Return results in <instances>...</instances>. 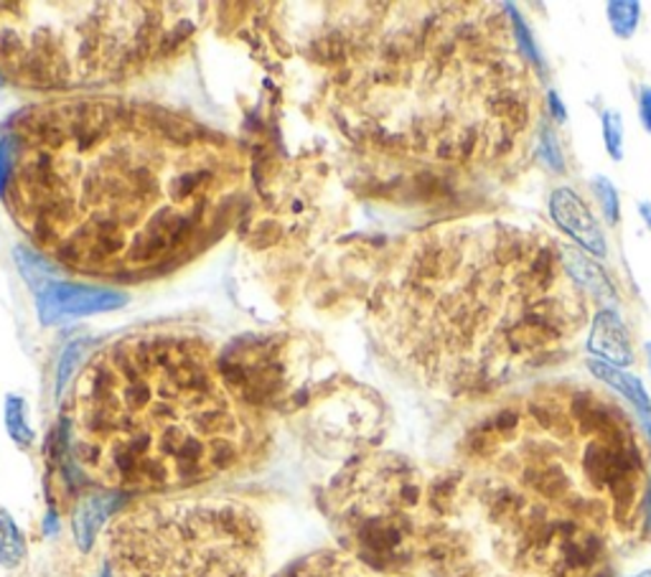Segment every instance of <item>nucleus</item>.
<instances>
[{
    "instance_id": "nucleus-10",
    "label": "nucleus",
    "mask_w": 651,
    "mask_h": 577,
    "mask_svg": "<svg viewBox=\"0 0 651 577\" xmlns=\"http://www.w3.org/2000/svg\"><path fill=\"white\" fill-rule=\"evenodd\" d=\"M563 263L573 281L583 287L585 293H591L595 301H611L617 303V287H613L611 277L605 275V270L588 255V252L578 247H563Z\"/></svg>"
},
{
    "instance_id": "nucleus-21",
    "label": "nucleus",
    "mask_w": 651,
    "mask_h": 577,
    "mask_svg": "<svg viewBox=\"0 0 651 577\" xmlns=\"http://www.w3.org/2000/svg\"><path fill=\"white\" fill-rule=\"evenodd\" d=\"M644 531L651 535V473L647 481V493H644Z\"/></svg>"
},
{
    "instance_id": "nucleus-9",
    "label": "nucleus",
    "mask_w": 651,
    "mask_h": 577,
    "mask_svg": "<svg viewBox=\"0 0 651 577\" xmlns=\"http://www.w3.org/2000/svg\"><path fill=\"white\" fill-rule=\"evenodd\" d=\"M122 493H89L77 503L71 511V529H75V539L82 549H89L95 542L97 531L102 529L107 517L118 509Z\"/></svg>"
},
{
    "instance_id": "nucleus-8",
    "label": "nucleus",
    "mask_w": 651,
    "mask_h": 577,
    "mask_svg": "<svg viewBox=\"0 0 651 577\" xmlns=\"http://www.w3.org/2000/svg\"><path fill=\"white\" fill-rule=\"evenodd\" d=\"M280 577H379L374 567L342 552H318L288 567Z\"/></svg>"
},
{
    "instance_id": "nucleus-5",
    "label": "nucleus",
    "mask_w": 651,
    "mask_h": 577,
    "mask_svg": "<svg viewBox=\"0 0 651 577\" xmlns=\"http://www.w3.org/2000/svg\"><path fill=\"white\" fill-rule=\"evenodd\" d=\"M128 303V295L112 287L59 283L51 281L36 293V309L43 323H59L69 319H82L105 311H118Z\"/></svg>"
},
{
    "instance_id": "nucleus-13",
    "label": "nucleus",
    "mask_w": 651,
    "mask_h": 577,
    "mask_svg": "<svg viewBox=\"0 0 651 577\" xmlns=\"http://www.w3.org/2000/svg\"><path fill=\"white\" fill-rule=\"evenodd\" d=\"M605 13H609L611 31L619 39H631L637 33L641 21V3L637 0H613V3L605 6Z\"/></svg>"
},
{
    "instance_id": "nucleus-16",
    "label": "nucleus",
    "mask_w": 651,
    "mask_h": 577,
    "mask_svg": "<svg viewBox=\"0 0 651 577\" xmlns=\"http://www.w3.org/2000/svg\"><path fill=\"white\" fill-rule=\"evenodd\" d=\"M601 128H603V146L605 153L617 160H623V120L619 110H603L601 115Z\"/></svg>"
},
{
    "instance_id": "nucleus-7",
    "label": "nucleus",
    "mask_w": 651,
    "mask_h": 577,
    "mask_svg": "<svg viewBox=\"0 0 651 577\" xmlns=\"http://www.w3.org/2000/svg\"><path fill=\"white\" fill-rule=\"evenodd\" d=\"M588 351L603 364L627 369L634 364V344L631 333L617 309L605 305L591 323V336H588Z\"/></svg>"
},
{
    "instance_id": "nucleus-14",
    "label": "nucleus",
    "mask_w": 651,
    "mask_h": 577,
    "mask_svg": "<svg viewBox=\"0 0 651 577\" xmlns=\"http://www.w3.org/2000/svg\"><path fill=\"white\" fill-rule=\"evenodd\" d=\"M6 428L18 448H31L33 446V430L26 422V402L21 397L11 394L6 400Z\"/></svg>"
},
{
    "instance_id": "nucleus-25",
    "label": "nucleus",
    "mask_w": 651,
    "mask_h": 577,
    "mask_svg": "<svg viewBox=\"0 0 651 577\" xmlns=\"http://www.w3.org/2000/svg\"><path fill=\"white\" fill-rule=\"evenodd\" d=\"M634 577H651V570H644V573H639V575H634Z\"/></svg>"
},
{
    "instance_id": "nucleus-24",
    "label": "nucleus",
    "mask_w": 651,
    "mask_h": 577,
    "mask_svg": "<svg viewBox=\"0 0 651 577\" xmlns=\"http://www.w3.org/2000/svg\"><path fill=\"white\" fill-rule=\"evenodd\" d=\"M647 359H649V372H651V341H647Z\"/></svg>"
},
{
    "instance_id": "nucleus-23",
    "label": "nucleus",
    "mask_w": 651,
    "mask_h": 577,
    "mask_svg": "<svg viewBox=\"0 0 651 577\" xmlns=\"http://www.w3.org/2000/svg\"><path fill=\"white\" fill-rule=\"evenodd\" d=\"M639 214H641V219H644L647 227L651 229V204L649 202H641L639 204Z\"/></svg>"
},
{
    "instance_id": "nucleus-15",
    "label": "nucleus",
    "mask_w": 651,
    "mask_h": 577,
    "mask_svg": "<svg viewBox=\"0 0 651 577\" xmlns=\"http://www.w3.org/2000/svg\"><path fill=\"white\" fill-rule=\"evenodd\" d=\"M591 192L595 196V202H599V206H601L605 222H609L611 227H617V224L621 222V198H619L617 186H613L609 178L599 174V176L591 178Z\"/></svg>"
},
{
    "instance_id": "nucleus-22",
    "label": "nucleus",
    "mask_w": 651,
    "mask_h": 577,
    "mask_svg": "<svg viewBox=\"0 0 651 577\" xmlns=\"http://www.w3.org/2000/svg\"><path fill=\"white\" fill-rule=\"evenodd\" d=\"M77 351H79V349L67 351V356H65V359H75V356H77ZM71 364H75V362H71ZM67 372H69V362H65V366H61V372H59V390L67 384Z\"/></svg>"
},
{
    "instance_id": "nucleus-3",
    "label": "nucleus",
    "mask_w": 651,
    "mask_h": 577,
    "mask_svg": "<svg viewBox=\"0 0 651 577\" xmlns=\"http://www.w3.org/2000/svg\"><path fill=\"white\" fill-rule=\"evenodd\" d=\"M171 6L0 3V77L31 89L102 87L156 57Z\"/></svg>"
},
{
    "instance_id": "nucleus-17",
    "label": "nucleus",
    "mask_w": 651,
    "mask_h": 577,
    "mask_svg": "<svg viewBox=\"0 0 651 577\" xmlns=\"http://www.w3.org/2000/svg\"><path fill=\"white\" fill-rule=\"evenodd\" d=\"M540 156L548 164V168L555 170V174H563L565 170V156H563V150H560L558 135L552 133L548 125H542V130H540Z\"/></svg>"
},
{
    "instance_id": "nucleus-1",
    "label": "nucleus",
    "mask_w": 651,
    "mask_h": 577,
    "mask_svg": "<svg viewBox=\"0 0 651 577\" xmlns=\"http://www.w3.org/2000/svg\"><path fill=\"white\" fill-rule=\"evenodd\" d=\"M247 156L207 125L125 97H65L13 117L0 196L51 263L142 283L204 255L235 224Z\"/></svg>"
},
{
    "instance_id": "nucleus-19",
    "label": "nucleus",
    "mask_w": 651,
    "mask_h": 577,
    "mask_svg": "<svg viewBox=\"0 0 651 577\" xmlns=\"http://www.w3.org/2000/svg\"><path fill=\"white\" fill-rule=\"evenodd\" d=\"M639 120L644 125V130L651 135V87L649 85H641L639 87Z\"/></svg>"
},
{
    "instance_id": "nucleus-6",
    "label": "nucleus",
    "mask_w": 651,
    "mask_h": 577,
    "mask_svg": "<svg viewBox=\"0 0 651 577\" xmlns=\"http://www.w3.org/2000/svg\"><path fill=\"white\" fill-rule=\"evenodd\" d=\"M550 216L558 224V229L568 234L575 242L578 250L588 252L591 257L609 255V245H605V234L599 222V216L591 212L585 198L570 186H560L548 198Z\"/></svg>"
},
{
    "instance_id": "nucleus-4",
    "label": "nucleus",
    "mask_w": 651,
    "mask_h": 577,
    "mask_svg": "<svg viewBox=\"0 0 651 577\" xmlns=\"http://www.w3.org/2000/svg\"><path fill=\"white\" fill-rule=\"evenodd\" d=\"M107 577H265V529L237 499H154L118 511Z\"/></svg>"
},
{
    "instance_id": "nucleus-20",
    "label": "nucleus",
    "mask_w": 651,
    "mask_h": 577,
    "mask_svg": "<svg viewBox=\"0 0 651 577\" xmlns=\"http://www.w3.org/2000/svg\"><path fill=\"white\" fill-rule=\"evenodd\" d=\"M548 107H550L552 120H555V123H565V117H568L565 102H563V99H560V95L555 92V89H550V92H548Z\"/></svg>"
},
{
    "instance_id": "nucleus-11",
    "label": "nucleus",
    "mask_w": 651,
    "mask_h": 577,
    "mask_svg": "<svg viewBox=\"0 0 651 577\" xmlns=\"http://www.w3.org/2000/svg\"><path fill=\"white\" fill-rule=\"evenodd\" d=\"M588 369L595 374V380H601L603 384L613 387V390L627 397V400L631 402V408H634L641 418H647V420L651 418V400L639 376L629 374L627 369L603 364L599 362V359H591V362H588Z\"/></svg>"
},
{
    "instance_id": "nucleus-18",
    "label": "nucleus",
    "mask_w": 651,
    "mask_h": 577,
    "mask_svg": "<svg viewBox=\"0 0 651 577\" xmlns=\"http://www.w3.org/2000/svg\"><path fill=\"white\" fill-rule=\"evenodd\" d=\"M510 16H512V29H514V39L520 41V49H522V53L524 57H527L534 67H545V61H542V57H540V51H537V47H534V41H532V33H530V29H527V23H524V18L516 13V8L514 6H510Z\"/></svg>"
},
{
    "instance_id": "nucleus-12",
    "label": "nucleus",
    "mask_w": 651,
    "mask_h": 577,
    "mask_svg": "<svg viewBox=\"0 0 651 577\" xmlns=\"http://www.w3.org/2000/svg\"><path fill=\"white\" fill-rule=\"evenodd\" d=\"M26 560V537L11 514L0 507V565L18 567Z\"/></svg>"
},
{
    "instance_id": "nucleus-2",
    "label": "nucleus",
    "mask_w": 651,
    "mask_h": 577,
    "mask_svg": "<svg viewBox=\"0 0 651 577\" xmlns=\"http://www.w3.org/2000/svg\"><path fill=\"white\" fill-rule=\"evenodd\" d=\"M69 448L112 493H171L260 453V412L227 382L211 344L142 331L97 349L69 397Z\"/></svg>"
}]
</instances>
